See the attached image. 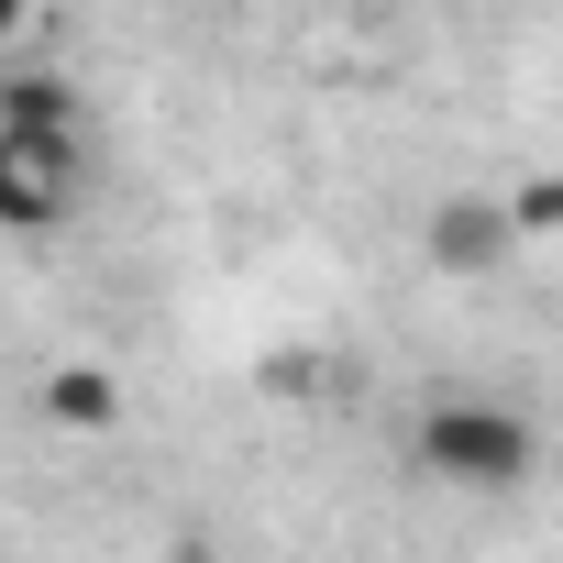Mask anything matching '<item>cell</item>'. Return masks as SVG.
Returning a JSON list of instances; mask_svg holds the SVG:
<instances>
[{"label": "cell", "mask_w": 563, "mask_h": 563, "mask_svg": "<svg viewBox=\"0 0 563 563\" xmlns=\"http://www.w3.org/2000/svg\"><path fill=\"white\" fill-rule=\"evenodd\" d=\"M409 464L453 497H519L541 475V420L508 398H431L409 431Z\"/></svg>", "instance_id": "cell-1"}, {"label": "cell", "mask_w": 563, "mask_h": 563, "mask_svg": "<svg viewBox=\"0 0 563 563\" xmlns=\"http://www.w3.org/2000/svg\"><path fill=\"white\" fill-rule=\"evenodd\" d=\"M89 144H34V133H0V232H56L78 210Z\"/></svg>", "instance_id": "cell-2"}, {"label": "cell", "mask_w": 563, "mask_h": 563, "mask_svg": "<svg viewBox=\"0 0 563 563\" xmlns=\"http://www.w3.org/2000/svg\"><path fill=\"white\" fill-rule=\"evenodd\" d=\"M420 254L442 265V276H497L508 254H519V221H508V199H442L431 210V232H420Z\"/></svg>", "instance_id": "cell-3"}, {"label": "cell", "mask_w": 563, "mask_h": 563, "mask_svg": "<svg viewBox=\"0 0 563 563\" xmlns=\"http://www.w3.org/2000/svg\"><path fill=\"white\" fill-rule=\"evenodd\" d=\"M0 133H34V144H78L89 111H78V78L67 67H0Z\"/></svg>", "instance_id": "cell-4"}, {"label": "cell", "mask_w": 563, "mask_h": 563, "mask_svg": "<svg viewBox=\"0 0 563 563\" xmlns=\"http://www.w3.org/2000/svg\"><path fill=\"white\" fill-rule=\"evenodd\" d=\"M34 409H45L56 431H78V442H89V431H111V420H122V376H111V365H45Z\"/></svg>", "instance_id": "cell-5"}, {"label": "cell", "mask_w": 563, "mask_h": 563, "mask_svg": "<svg viewBox=\"0 0 563 563\" xmlns=\"http://www.w3.org/2000/svg\"><path fill=\"white\" fill-rule=\"evenodd\" d=\"M508 221H519V243H563V166L530 177V188H508Z\"/></svg>", "instance_id": "cell-6"}, {"label": "cell", "mask_w": 563, "mask_h": 563, "mask_svg": "<svg viewBox=\"0 0 563 563\" xmlns=\"http://www.w3.org/2000/svg\"><path fill=\"white\" fill-rule=\"evenodd\" d=\"M12 34H23V0H0V45H12Z\"/></svg>", "instance_id": "cell-7"}]
</instances>
